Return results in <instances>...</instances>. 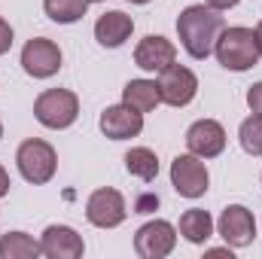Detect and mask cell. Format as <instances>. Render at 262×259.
<instances>
[{"instance_id":"cell-1","label":"cell","mask_w":262,"mask_h":259,"mask_svg":"<svg viewBox=\"0 0 262 259\" xmlns=\"http://www.w3.org/2000/svg\"><path fill=\"white\" fill-rule=\"evenodd\" d=\"M223 31V15L216 9H210L207 3H195V6H186L177 18V34H180V43L183 49L195 58L204 61L210 52H213V43Z\"/></svg>"},{"instance_id":"cell-2","label":"cell","mask_w":262,"mask_h":259,"mask_svg":"<svg viewBox=\"0 0 262 259\" xmlns=\"http://www.w3.org/2000/svg\"><path fill=\"white\" fill-rule=\"evenodd\" d=\"M213 55L226 70H250L259 64V46H256V34L250 28H223L216 43H213Z\"/></svg>"},{"instance_id":"cell-3","label":"cell","mask_w":262,"mask_h":259,"mask_svg":"<svg viewBox=\"0 0 262 259\" xmlns=\"http://www.w3.org/2000/svg\"><path fill=\"white\" fill-rule=\"evenodd\" d=\"M15 162H18L21 177H25L28 183H34V186L49 183V180L55 177V168H58L55 149H52L46 140H40V137L25 140V143L18 146V153H15Z\"/></svg>"},{"instance_id":"cell-4","label":"cell","mask_w":262,"mask_h":259,"mask_svg":"<svg viewBox=\"0 0 262 259\" xmlns=\"http://www.w3.org/2000/svg\"><path fill=\"white\" fill-rule=\"evenodd\" d=\"M34 116L40 125L46 128H70L79 116V101L73 92L67 89H46L37 101H34Z\"/></svg>"},{"instance_id":"cell-5","label":"cell","mask_w":262,"mask_h":259,"mask_svg":"<svg viewBox=\"0 0 262 259\" xmlns=\"http://www.w3.org/2000/svg\"><path fill=\"white\" fill-rule=\"evenodd\" d=\"M207 183H210V174L198 156L189 153V156H177L171 162V186L183 198H201L207 192Z\"/></svg>"},{"instance_id":"cell-6","label":"cell","mask_w":262,"mask_h":259,"mask_svg":"<svg viewBox=\"0 0 262 259\" xmlns=\"http://www.w3.org/2000/svg\"><path fill=\"white\" fill-rule=\"evenodd\" d=\"M85 217L92 226L98 229H116L125 223L128 217V207H125V198L116 189H95L85 201Z\"/></svg>"},{"instance_id":"cell-7","label":"cell","mask_w":262,"mask_h":259,"mask_svg":"<svg viewBox=\"0 0 262 259\" xmlns=\"http://www.w3.org/2000/svg\"><path fill=\"white\" fill-rule=\"evenodd\" d=\"M198 92V79L189 67L183 64H168L159 73V95L162 104L168 107H186Z\"/></svg>"},{"instance_id":"cell-8","label":"cell","mask_w":262,"mask_h":259,"mask_svg":"<svg viewBox=\"0 0 262 259\" xmlns=\"http://www.w3.org/2000/svg\"><path fill=\"white\" fill-rule=\"evenodd\" d=\"M177 244V229L168 220H152L137 229L134 235V250L143 259H165Z\"/></svg>"},{"instance_id":"cell-9","label":"cell","mask_w":262,"mask_h":259,"mask_svg":"<svg viewBox=\"0 0 262 259\" xmlns=\"http://www.w3.org/2000/svg\"><path fill=\"white\" fill-rule=\"evenodd\" d=\"M21 67L34 79H49L61 67V49L52 40H46V37H34L21 49Z\"/></svg>"},{"instance_id":"cell-10","label":"cell","mask_w":262,"mask_h":259,"mask_svg":"<svg viewBox=\"0 0 262 259\" xmlns=\"http://www.w3.org/2000/svg\"><path fill=\"white\" fill-rule=\"evenodd\" d=\"M216 229H220V235H223V241L229 247H247L256 238V220L244 204H229L220 213Z\"/></svg>"},{"instance_id":"cell-11","label":"cell","mask_w":262,"mask_h":259,"mask_svg":"<svg viewBox=\"0 0 262 259\" xmlns=\"http://www.w3.org/2000/svg\"><path fill=\"white\" fill-rule=\"evenodd\" d=\"M186 146L198 159H213L226 149V128L213 119H198L186 131Z\"/></svg>"},{"instance_id":"cell-12","label":"cell","mask_w":262,"mask_h":259,"mask_svg":"<svg viewBox=\"0 0 262 259\" xmlns=\"http://www.w3.org/2000/svg\"><path fill=\"white\" fill-rule=\"evenodd\" d=\"M98 125L104 131V137H110V140H128L143 131V113L131 110L128 104H116V107H107L101 113Z\"/></svg>"},{"instance_id":"cell-13","label":"cell","mask_w":262,"mask_h":259,"mask_svg":"<svg viewBox=\"0 0 262 259\" xmlns=\"http://www.w3.org/2000/svg\"><path fill=\"white\" fill-rule=\"evenodd\" d=\"M174 58H177L174 43L165 40V37H159V34L143 37L137 43V49H134V64L140 67V70H149V73H162L168 64H174Z\"/></svg>"},{"instance_id":"cell-14","label":"cell","mask_w":262,"mask_h":259,"mask_svg":"<svg viewBox=\"0 0 262 259\" xmlns=\"http://www.w3.org/2000/svg\"><path fill=\"white\" fill-rule=\"evenodd\" d=\"M40 250H43V256H49V259H79L82 250H85V244H82V238L70 226H49L43 232Z\"/></svg>"},{"instance_id":"cell-15","label":"cell","mask_w":262,"mask_h":259,"mask_svg":"<svg viewBox=\"0 0 262 259\" xmlns=\"http://www.w3.org/2000/svg\"><path fill=\"white\" fill-rule=\"evenodd\" d=\"M131 31H134L131 15L119 12V9L104 12V15L95 21V37H98V43L107 46V49H119V46L131 37Z\"/></svg>"},{"instance_id":"cell-16","label":"cell","mask_w":262,"mask_h":259,"mask_svg":"<svg viewBox=\"0 0 262 259\" xmlns=\"http://www.w3.org/2000/svg\"><path fill=\"white\" fill-rule=\"evenodd\" d=\"M122 104H128L131 110L137 113H149L162 104L159 95V82L156 79H131L128 85L122 89Z\"/></svg>"},{"instance_id":"cell-17","label":"cell","mask_w":262,"mask_h":259,"mask_svg":"<svg viewBox=\"0 0 262 259\" xmlns=\"http://www.w3.org/2000/svg\"><path fill=\"white\" fill-rule=\"evenodd\" d=\"M180 235L189 241V244H204L210 235H213V220H210V213L207 210H186L183 217H180Z\"/></svg>"},{"instance_id":"cell-18","label":"cell","mask_w":262,"mask_h":259,"mask_svg":"<svg viewBox=\"0 0 262 259\" xmlns=\"http://www.w3.org/2000/svg\"><path fill=\"white\" fill-rule=\"evenodd\" d=\"M40 241H34L25 232H6L0 238V256L3 259H34L40 256Z\"/></svg>"},{"instance_id":"cell-19","label":"cell","mask_w":262,"mask_h":259,"mask_svg":"<svg viewBox=\"0 0 262 259\" xmlns=\"http://www.w3.org/2000/svg\"><path fill=\"white\" fill-rule=\"evenodd\" d=\"M125 168H128V174L146 180V183L159 177V159H156V153L146 149V146H134V149L125 153Z\"/></svg>"},{"instance_id":"cell-20","label":"cell","mask_w":262,"mask_h":259,"mask_svg":"<svg viewBox=\"0 0 262 259\" xmlns=\"http://www.w3.org/2000/svg\"><path fill=\"white\" fill-rule=\"evenodd\" d=\"M43 9L52 21L58 25H73L85 15L89 9V0H43Z\"/></svg>"},{"instance_id":"cell-21","label":"cell","mask_w":262,"mask_h":259,"mask_svg":"<svg viewBox=\"0 0 262 259\" xmlns=\"http://www.w3.org/2000/svg\"><path fill=\"white\" fill-rule=\"evenodd\" d=\"M238 140H241V146H244L247 156H262V116L259 113H253L250 119L241 122Z\"/></svg>"},{"instance_id":"cell-22","label":"cell","mask_w":262,"mask_h":259,"mask_svg":"<svg viewBox=\"0 0 262 259\" xmlns=\"http://www.w3.org/2000/svg\"><path fill=\"white\" fill-rule=\"evenodd\" d=\"M159 207V195H140L137 201H134V213H149V210H156Z\"/></svg>"},{"instance_id":"cell-23","label":"cell","mask_w":262,"mask_h":259,"mask_svg":"<svg viewBox=\"0 0 262 259\" xmlns=\"http://www.w3.org/2000/svg\"><path fill=\"white\" fill-rule=\"evenodd\" d=\"M247 104H250V110H253V113H259V116H262V82L250 85V92H247Z\"/></svg>"},{"instance_id":"cell-24","label":"cell","mask_w":262,"mask_h":259,"mask_svg":"<svg viewBox=\"0 0 262 259\" xmlns=\"http://www.w3.org/2000/svg\"><path fill=\"white\" fill-rule=\"evenodd\" d=\"M12 46V28L6 25V18H0V55H6Z\"/></svg>"},{"instance_id":"cell-25","label":"cell","mask_w":262,"mask_h":259,"mask_svg":"<svg viewBox=\"0 0 262 259\" xmlns=\"http://www.w3.org/2000/svg\"><path fill=\"white\" fill-rule=\"evenodd\" d=\"M210 9H216V12H223V9H232V6H238V0H204Z\"/></svg>"},{"instance_id":"cell-26","label":"cell","mask_w":262,"mask_h":259,"mask_svg":"<svg viewBox=\"0 0 262 259\" xmlns=\"http://www.w3.org/2000/svg\"><path fill=\"white\" fill-rule=\"evenodd\" d=\"M6 192H9V174H6V168L0 165V198H3Z\"/></svg>"},{"instance_id":"cell-27","label":"cell","mask_w":262,"mask_h":259,"mask_svg":"<svg viewBox=\"0 0 262 259\" xmlns=\"http://www.w3.org/2000/svg\"><path fill=\"white\" fill-rule=\"evenodd\" d=\"M253 34H256V46H259V52H262V21L256 25V31H253Z\"/></svg>"},{"instance_id":"cell-28","label":"cell","mask_w":262,"mask_h":259,"mask_svg":"<svg viewBox=\"0 0 262 259\" xmlns=\"http://www.w3.org/2000/svg\"><path fill=\"white\" fill-rule=\"evenodd\" d=\"M128 3H149V0H128Z\"/></svg>"},{"instance_id":"cell-29","label":"cell","mask_w":262,"mask_h":259,"mask_svg":"<svg viewBox=\"0 0 262 259\" xmlns=\"http://www.w3.org/2000/svg\"><path fill=\"white\" fill-rule=\"evenodd\" d=\"M89 3H104V0H89Z\"/></svg>"},{"instance_id":"cell-30","label":"cell","mask_w":262,"mask_h":259,"mask_svg":"<svg viewBox=\"0 0 262 259\" xmlns=\"http://www.w3.org/2000/svg\"><path fill=\"white\" fill-rule=\"evenodd\" d=\"M0 137H3V122H0Z\"/></svg>"}]
</instances>
